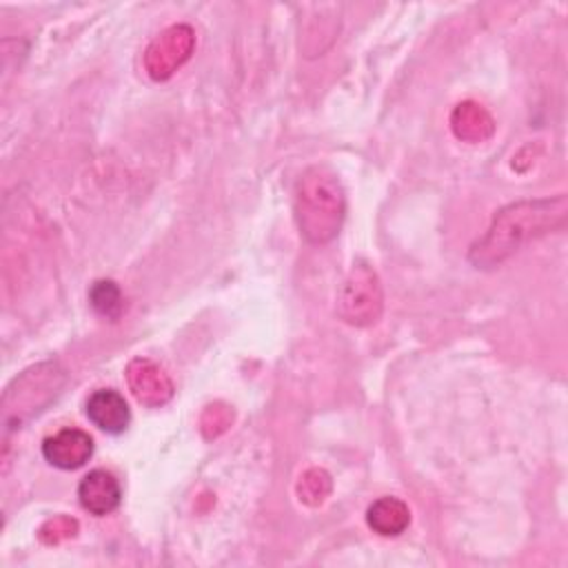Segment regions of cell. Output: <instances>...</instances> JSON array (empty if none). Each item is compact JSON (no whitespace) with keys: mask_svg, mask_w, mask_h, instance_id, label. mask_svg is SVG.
<instances>
[{"mask_svg":"<svg viewBox=\"0 0 568 568\" xmlns=\"http://www.w3.org/2000/svg\"><path fill=\"white\" fill-rule=\"evenodd\" d=\"M564 217H566L564 195L555 200L510 204L495 215L488 233L473 244L470 260L481 268L495 266L504 262L508 255H513L530 237L541 235L552 226H561Z\"/></svg>","mask_w":568,"mask_h":568,"instance_id":"obj_1","label":"cell"},{"mask_svg":"<svg viewBox=\"0 0 568 568\" xmlns=\"http://www.w3.org/2000/svg\"><path fill=\"white\" fill-rule=\"evenodd\" d=\"M295 220L311 244H324L339 233L344 220V191L326 166L306 169L295 184Z\"/></svg>","mask_w":568,"mask_h":568,"instance_id":"obj_2","label":"cell"},{"mask_svg":"<svg viewBox=\"0 0 568 568\" xmlns=\"http://www.w3.org/2000/svg\"><path fill=\"white\" fill-rule=\"evenodd\" d=\"M337 313L353 326L375 324L382 313V286L373 268L353 266L337 295Z\"/></svg>","mask_w":568,"mask_h":568,"instance_id":"obj_3","label":"cell"},{"mask_svg":"<svg viewBox=\"0 0 568 568\" xmlns=\"http://www.w3.org/2000/svg\"><path fill=\"white\" fill-rule=\"evenodd\" d=\"M62 386V371L55 364H38L16 377L13 386L4 393V410L9 419H22L31 413L42 410V406L55 397Z\"/></svg>","mask_w":568,"mask_h":568,"instance_id":"obj_4","label":"cell"},{"mask_svg":"<svg viewBox=\"0 0 568 568\" xmlns=\"http://www.w3.org/2000/svg\"><path fill=\"white\" fill-rule=\"evenodd\" d=\"M195 47V33L189 24H173L162 31L144 53V67L153 80L171 78Z\"/></svg>","mask_w":568,"mask_h":568,"instance_id":"obj_5","label":"cell"},{"mask_svg":"<svg viewBox=\"0 0 568 568\" xmlns=\"http://www.w3.org/2000/svg\"><path fill=\"white\" fill-rule=\"evenodd\" d=\"M126 382L135 399L151 408L166 404L173 395V384L169 375L146 357H135L126 366Z\"/></svg>","mask_w":568,"mask_h":568,"instance_id":"obj_6","label":"cell"},{"mask_svg":"<svg viewBox=\"0 0 568 568\" xmlns=\"http://www.w3.org/2000/svg\"><path fill=\"white\" fill-rule=\"evenodd\" d=\"M44 459L62 470H75L93 455V439L80 428H62L42 442Z\"/></svg>","mask_w":568,"mask_h":568,"instance_id":"obj_7","label":"cell"},{"mask_svg":"<svg viewBox=\"0 0 568 568\" xmlns=\"http://www.w3.org/2000/svg\"><path fill=\"white\" fill-rule=\"evenodd\" d=\"M78 497L84 510H89L91 515H109L118 508L120 499H122V490L118 479L102 468H95L91 473H87L78 486Z\"/></svg>","mask_w":568,"mask_h":568,"instance_id":"obj_8","label":"cell"},{"mask_svg":"<svg viewBox=\"0 0 568 568\" xmlns=\"http://www.w3.org/2000/svg\"><path fill=\"white\" fill-rule=\"evenodd\" d=\"M87 417L104 433L118 435L126 430L131 422V410L124 397L113 388H98L87 399Z\"/></svg>","mask_w":568,"mask_h":568,"instance_id":"obj_9","label":"cell"},{"mask_svg":"<svg viewBox=\"0 0 568 568\" xmlns=\"http://www.w3.org/2000/svg\"><path fill=\"white\" fill-rule=\"evenodd\" d=\"M366 521L377 535L395 537L408 528L410 510L397 497H379L368 506Z\"/></svg>","mask_w":568,"mask_h":568,"instance_id":"obj_10","label":"cell"},{"mask_svg":"<svg viewBox=\"0 0 568 568\" xmlns=\"http://www.w3.org/2000/svg\"><path fill=\"white\" fill-rule=\"evenodd\" d=\"M450 124L455 135L468 142H481L493 133L490 115L475 102L457 104V109L450 115Z\"/></svg>","mask_w":568,"mask_h":568,"instance_id":"obj_11","label":"cell"},{"mask_svg":"<svg viewBox=\"0 0 568 568\" xmlns=\"http://www.w3.org/2000/svg\"><path fill=\"white\" fill-rule=\"evenodd\" d=\"M89 302H91L93 311L100 313L102 317L115 320L122 313V293H120L118 284L111 280L95 282L89 291Z\"/></svg>","mask_w":568,"mask_h":568,"instance_id":"obj_12","label":"cell"},{"mask_svg":"<svg viewBox=\"0 0 568 568\" xmlns=\"http://www.w3.org/2000/svg\"><path fill=\"white\" fill-rule=\"evenodd\" d=\"M331 493V477L322 468H311L300 477L297 495L304 504L317 506L324 501V497Z\"/></svg>","mask_w":568,"mask_h":568,"instance_id":"obj_13","label":"cell"},{"mask_svg":"<svg viewBox=\"0 0 568 568\" xmlns=\"http://www.w3.org/2000/svg\"><path fill=\"white\" fill-rule=\"evenodd\" d=\"M47 528H51L53 532H51V535H42V539L49 541V544H53V541H60L62 537H71L73 530H75V521H73V519H67V517H58V519L49 521Z\"/></svg>","mask_w":568,"mask_h":568,"instance_id":"obj_14","label":"cell"}]
</instances>
